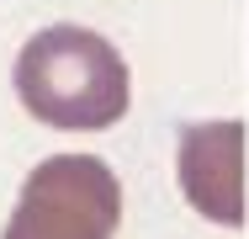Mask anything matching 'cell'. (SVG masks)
Returning a JSON list of instances; mask_svg holds the SVG:
<instances>
[{"label":"cell","mask_w":249,"mask_h":239,"mask_svg":"<svg viewBox=\"0 0 249 239\" xmlns=\"http://www.w3.org/2000/svg\"><path fill=\"white\" fill-rule=\"evenodd\" d=\"M16 96L21 106L64 133H101L122 122L133 101V75L122 53L90 27H43L16 53Z\"/></svg>","instance_id":"cell-1"},{"label":"cell","mask_w":249,"mask_h":239,"mask_svg":"<svg viewBox=\"0 0 249 239\" xmlns=\"http://www.w3.org/2000/svg\"><path fill=\"white\" fill-rule=\"evenodd\" d=\"M122 223V181L96 154L43 159L16 197L0 239H111Z\"/></svg>","instance_id":"cell-2"},{"label":"cell","mask_w":249,"mask_h":239,"mask_svg":"<svg viewBox=\"0 0 249 239\" xmlns=\"http://www.w3.org/2000/svg\"><path fill=\"white\" fill-rule=\"evenodd\" d=\"M180 191L207 223H244V122L217 117L180 133Z\"/></svg>","instance_id":"cell-3"}]
</instances>
